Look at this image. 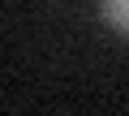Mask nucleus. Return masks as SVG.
Listing matches in <instances>:
<instances>
[{"label":"nucleus","instance_id":"nucleus-1","mask_svg":"<svg viewBox=\"0 0 129 116\" xmlns=\"http://www.w3.org/2000/svg\"><path fill=\"white\" fill-rule=\"evenodd\" d=\"M99 13H103V22L116 34L129 39V0H99Z\"/></svg>","mask_w":129,"mask_h":116}]
</instances>
